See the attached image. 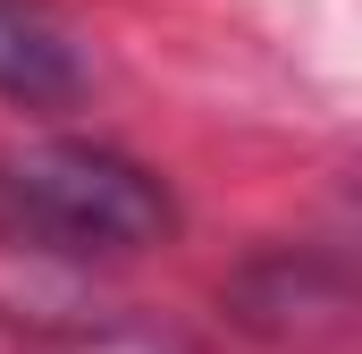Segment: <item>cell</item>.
<instances>
[{"instance_id": "obj_2", "label": "cell", "mask_w": 362, "mask_h": 354, "mask_svg": "<svg viewBox=\"0 0 362 354\" xmlns=\"http://www.w3.org/2000/svg\"><path fill=\"white\" fill-rule=\"evenodd\" d=\"M76 85H85V68H76V42L59 34V17L34 0H0V101L59 110V101H76Z\"/></svg>"}, {"instance_id": "obj_1", "label": "cell", "mask_w": 362, "mask_h": 354, "mask_svg": "<svg viewBox=\"0 0 362 354\" xmlns=\"http://www.w3.org/2000/svg\"><path fill=\"white\" fill-rule=\"evenodd\" d=\"M177 228L169 185L110 152V144H76V135H42L0 152V245L25 253H59V262H110V253H152Z\"/></svg>"}]
</instances>
